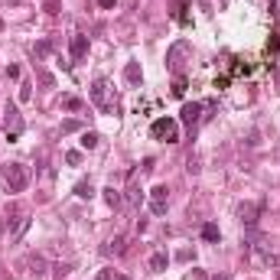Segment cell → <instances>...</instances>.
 Returning a JSON list of instances; mask_svg holds the SVG:
<instances>
[{
    "instance_id": "obj_1",
    "label": "cell",
    "mask_w": 280,
    "mask_h": 280,
    "mask_svg": "<svg viewBox=\"0 0 280 280\" xmlns=\"http://www.w3.org/2000/svg\"><path fill=\"white\" fill-rule=\"evenodd\" d=\"M91 101H95V108L105 111V114H111V111L118 108V101H114V88H111L108 78H95V85H91Z\"/></svg>"
},
{
    "instance_id": "obj_2",
    "label": "cell",
    "mask_w": 280,
    "mask_h": 280,
    "mask_svg": "<svg viewBox=\"0 0 280 280\" xmlns=\"http://www.w3.org/2000/svg\"><path fill=\"white\" fill-rule=\"evenodd\" d=\"M3 183L10 192H23L26 186H30V170L23 166V163H7L3 166Z\"/></svg>"
},
{
    "instance_id": "obj_3",
    "label": "cell",
    "mask_w": 280,
    "mask_h": 280,
    "mask_svg": "<svg viewBox=\"0 0 280 280\" xmlns=\"http://www.w3.org/2000/svg\"><path fill=\"white\" fill-rule=\"evenodd\" d=\"M153 140H163V143H176L179 140V124L173 118H157L153 121V127H150Z\"/></svg>"
},
{
    "instance_id": "obj_4",
    "label": "cell",
    "mask_w": 280,
    "mask_h": 280,
    "mask_svg": "<svg viewBox=\"0 0 280 280\" xmlns=\"http://www.w3.org/2000/svg\"><path fill=\"white\" fill-rule=\"evenodd\" d=\"M3 127H7V140L10 143H17V140L23 137V114L17 111V105H7V111H3Z\"/></svg>"
},
{
    "instance_id": "obj_5",
    "label": "cell",
    "mask_w": 280,
    "mask_h": 280,
    "mask_svg": "<svg viewBox=\"0 0 280 280\" xmlns=\"http://www.w3.org/2000/svg\"><path fill=\"white\" fill-rule=\"evenodd\" d=\"M166 205H170V189L166 186H153L150 189V212L153 215H163Z\"/></svg>"
},
{
    "instance_id": "obj_6",
    "label": "cell",
    "mask_w": 280,
    "mask_h": 280,
    "mask_svg": "<svg viewBox=\"0 0 280 280\" xmlns=\"http://www.w3.org/2000/svg\"><path fill=\"white\" fill-rule=\"evenodd\" d=\"M199 114H202V105L192 101V105H183V114H179V118H183L186 127H195V124H199Z\"/></svg>"
},
{
    "instance_id": "obj_7",
    "label": "cell",
    "mask_w": 280,
    "mask_h": 280,
    "mask_svg": "<svg viewBox=\"0 0 280 280\" xmlns=\"http://www.w3.org/2000/svg\"><path fill=\"white\" fill-rule=\"evenodd\" d=\"M143 202V192H140V186H137V173L130 170V183H127V205H140Z\"/></svg>"
},
{
    "instance_id": "obj_8",
    "label": "cell",
    "mask_w": 280,
    "mask_h": 280,
    "mask_svg": "<svg viewBox=\"0 0 280 280\" xmlns=\"http://www.w3.org/2000/svg\"><path fill=\"white\" fill-rule=\"evenodd\" d=\"M166 267H170V254H166V251H157V254L150 258V270L153 274H163Z\"/></svg>"
},
{
    "instance_id": "obj_9",
    "label": "cell",
    "mask_w": 280,
    "mask_h": 280,
    "mask_svg": "<svg viewBox=\"0 0 280 280\" xmlns=\"http://www.w3.org/2000/svg\"><path fill=\"white\" fill-rule=\"evenodd\" d=\"M85 52H88V36L75 33V36H72V59H82Z\"/></svg>"
},
{
    "instance_id": "obj_10",
    "label": "cell",
    "mask_w": 280,
    "mask_h": 280,
    "mask_svg": "<svg viewBox=\"0 0 280 280\" xmlns=\"http://www.w3.org/2000/svg\"><path fill=\"white\" fill-rule=\"evenodd\" d=\"M124 78H127L130 85H140V65L137 62H127V65H124Z\"/></svg>"
},
{
    "instance_id": "obj_11",
    "label": "cell",
    "mask_w": 280,
    "mask_h": 280,
    "mask_svg": "<svg viewBox=\"0 0 280 280\" xmlns=\"http://www.w3.org/2000/svg\"><path fill=\"white\" fill-rule=\"evenodd\" d=\"M105 202H108L111 209H118V205L124 202V199H121V189H114V186H108V189H105Z\"/></svg>"
},
{
    "instance_id": "obj_12",
    "label": "cell",
    "mask_w": 280,
    "mask_h": 280,
    "mask_svg": "<svg viewBox=\"0 0 280 280\" xmlns=\"http://www.w3.org/2000/svg\"><path fill=\"white\" fill-rule=\"evenodd\" d=\"M238 215H241V225L254 228V205H241V209H238Z\"/></svg>"
},
{
    "instance_id": "obj_13",
    "label": "cell",
    "mask_w": 280,
    "mask_h": 280,
    "mask_svg": "<svg viewBox=\"0 0 280 280\" xmlns=\"http://www.w3.org/2000/svg\"><path fill=\"white\" fill-rule=\"evenodd\" d=\"M98 140H101V137H98L95 130H85V134H82V150H95Z\"/></svg>"
},
{
    "instance_id": "obj_14",
    "label": "cell",
    "mask_w": 280,
    "mask_h": 280,
    "mask_svg": "<svg viewBox=\"0 0 280 280\" xmlns=\"http://www.w3.org/2000/svg\"><path fill=\"white\" fill-rule=\"evenodd\" d=\"M101 251H105V254H121V251H124V238H114V241H108Z\"/></svg>"
},
{
    "instance_id": "obj_15",
    "label": "cell",
    "mask_w": 280,
    "mask_h": 280,
    "mask_svg": "<svg viewBox=\"0 0 280 280\" xmlns=\"http://www.w3.org/2000/svg\"><path fill=\"white\" fill-rule=\"evenodd\" d=\"M173 95H176V98H183V95H186V78H183V75L173 78Z\"/></svg>"
},
{
    "instance_id": "obj_16",
    "label": "cell",
    "mask_w": 280,
    "mask_h": 280,
    "mask_svg": "<svg viewBox=\"0 0 280 280\" xmlns=\"http://www.w3.org/2000/svg\"><path fill=\"white\" fill-rule=\"evenodd\" d=\"M75 195H82V199H91V195H95V189H91V183H78V186H75Z\"/></svg>"
},
{
    "instance_id": "obj_17",
    "label": "cell",
    "mask_w": 280,
    "mask_h": 280,
    "mask_svg": "<svg viewBox=\"0 0 280 280\" xmlns=\"http://www.w3.org/2000/svg\"><path fill=\"white\" fill-rule=\"evenodd\" d=\"M202 238H205V241H218V225H205Z\"/></svg>"
},
{
    "instance_id": "obj_18",
    "label": "cell",
    "mask_w": 280,
    "mask_h": 280,
    "mask_svg": "<svg viewBox=\"0 0 280 280\" xmlns=\"http://www.w3.org/2000/svg\"><path fill=\"white\" fill-rule=\"evenodd\" d=\"M65 163H69V166H78V163H82V153H78V150H69V153H65Z\"/></svg>"
},
{
    "instance_id": "obj_19",
    "label": "cell",
    "mask_w": 280,
    "mask_h": 280,
    "mask_svg": "<svg viewBox=\"0 0 280 280\" xmlns=\"http://www.w3.org/2000/svg\"><path fill=\"white\" fill-rule=\"evenodd\" d=\"M65 108H69V111H78V108H82V101H78V98H72V95H69V98H65Z\"/></svg>"
},
{
    "instance_id": "obj_20",
    "label": "cell",
    "mask_w": 280,
    "mask_h": 280,
    "mask_svg": "<svg viewBox=\"0 0 280 280\" xmlns=\"http://www.w3.org/2000/svg\"><path fill=\"white\" fill-rule=\"evenodd\" d=\"M95 280H114V270H98Z\"/></svg>"
},
{
    "instance_id": "obj_21",
    "label": "cell",
    "mask_w": 280,
    "mask_h": 280,
    "mask_svg": "<svg viewBox=\"0 0 280 280\" xmlns=\"http://www.w3.org/2000/svg\"><path fill=\"white\" fill-rule=\"evenodd\" d=\"M7 75H10V78H20V65H7Z\"/></svg>"
},
{
    "instance_id": "obj_22",
    "label": "cell",
    "mask_w": 280,
    "mask_h": 280,
    "mask_svg": "<svg viewBox=\"0 0 280 280\" xmlns=\"http://www.w3.org/2000/svg\"><path fill=\"white\" fill-rule=\"evenodd\" d=\"M62 130H65V134H69V130H78V121H65Z\"/></svg>"
},
{
    "instance_id": "obj_23",
    "label": "cell",
    "mask_w": 280,
    "mask_h": 280,
    "mask_svg": "<svg viewBox=\"0 0 280 280\" xmlns=\"http://www.w3.org/2000/svg\"><path fill=\"white\" fill-rule=\"evenodd\" d=\"M114 3H118V0H98V7H101V10H111Z\"/></svg>"
},
{
    "instance_id": "obj_24",
    "label": "cell",
    "mask_w": 280,
    "mask_h": 280,
    "mask_svg": "<svg viewBox=\"0 0 280 280\" xmlns=\"http://www.w3.org/2000/svg\"><path fill=\"white\" fill-rule=\"evenodd\" d=\"M114 280H130V277H124V274H118V277H114Z\"/></svg>"
},
{
    "instance_id": "obj_25",
    "label": "cell",
    "mask_w": 280,
    "mask_h": 280,
    "mask_svg": "<svg viewBox=\"0 0 280 280\" xmlns=\"http://www.w3.org/2000/svg\"><path fill=\"white\" fill-rule=\"evenodd\" d=\"M0 280H3V267H0Z\"/></svg>"
},
{
    "instance_id": "obj_26",
    "label": "cell",
    "mask_w": 280,
    "mask_h": 280,
    "mask_svg": "<svg viewBox=\"0 0 280 280\" xmlns=\"http://www.w3.org/2000/svg\"><path fill=\"white\" fill-rule=\"evenodd\" d=\"M0 30H3V20H0Z\"/></svg>"
}]
</instances>
